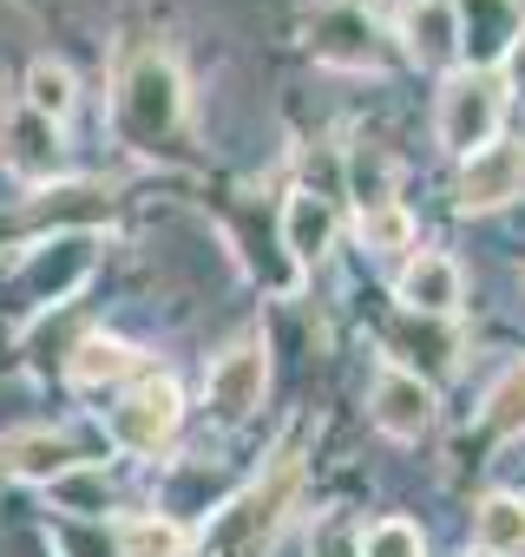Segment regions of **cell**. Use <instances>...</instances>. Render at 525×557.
<instances>
[{"label":"cell","mask_w":525,"mask_h":557,"mask_svg":"<svg viewBox=\"0 0 525 557\" xmlns=\"http://www.w3.org/2000/svg\"><path fill=\"white\" fill-rule=\"evenodd\" d=\"M296 479H303V466L283 453V459L270 466V479H256V485L204 531V557H262V544H270L277 518H283L290 498H296Z\"/></svg>","instance_id":"cell-1"},{"label":"cell","mask_w":525,"mask_h":557,"mask_svg":"<svg viewBox=\"0 0 525 557\" xmlns=\"http://www.w3.org/2000/svg\"><path fill=\"white\" fill-rule=\"evenodd\" d=\"M184 125V86H178V66L158 60V53H138L119 79V132L138 145V151H158L171 132Z\"/></svg>","instance_id":"cell-2"},{"label":"cell","mask_w":525,"mask_h":557,"mask_svg":"<svg viewBox=\"0 0 525 557\" xmlns=\"http://www.w3.org/2000/svg\"><path fill=\"white\" fill-rule=\"evenodd\" d=\"M499 119H505V86L492 73H453L447 92H440V112H434V132L453 158H473L499 138Z\"/></svg>","instance_id":"cell-3"},{"label":"cell","mask_w":525,"mask_h":557,"mask_svg":"<svg viewBox=\"0 0 525 557\" xmlns=\"http://www.w3.org/2000/svg\"><path fill=\"white\" fill-rule=\"evenodd\" d=\"M178 420H184L178 387H171L164 374H151V381H138V387L106 413V433H112V446H125V453L151 459V453H164V446H171Z\"/></svg>","instance_id":"cell-4"},{"label":"cell","mask_w":525,"mask_h":557,"mask_svg":"<svg viewBox=\"0 0 525 557\" xmlns=\"http://www.w3.org/2000/svg\"><path fill=\"white\" fill-rule=\"evenodd\" d=\"M316 40V60L322 66H342V73H375L381 66V27H375V14L362 8V0H329V8H316V27H309Z\"/></svg>","instance_id":"cell-5"},{"label":"cell","mask_w":525,"mask_h":557,"mask_svg":"<svg viewBox=\"0 0 525 557\" xmlns=\"http://www.w3.org/2000/svg\"><path fill=\"white\" fill-rule=\"evenodd\" d=\"M0 171H14L27 184H47L66 171V145H60V125L27 112V106H8L0 112Z\"/></svg>","instance_id":"cell-6"},{"label":"cell","mask_w":525,"mask_h":557,"mask_svg":"<svg viewBox=\"0 0 525 557\" xmlns=\"http://www.w3.org/2000/svg\"><path fill=\"white\" fill-rule=\"evenodd\" d=\"M262 387H270V361H262V348L256 342H236L230 355H217L210 361V374H204V394H210V413L217 420H249L256 407H262Z\"/></svg>","instance_id":"cell-7"},{"label":"cell","mask_w":525,"mask_h":557,"mask_svg":"<svg viewBox=\"0 0 525 557\" xmlns=\"http://www.w3.org/2000/svg\"><path fill=\"white\" fill-rule=\"evenodd\" d=\"M512 197H525V145L492 138L486 151L460 158V210H505Z\"/></svg>","instance_id":"cell-8"},{"label":"cell","mask_w":525,"mask_h":557,"mask_svg":"<svg viewBox=\"0 0 525 557\" xmlns=\"http://www.w3.org/2000/svg\"><path fill=\"white\" fill-rule=\"evenodd\" d=\"M375 426L388 433V440H420L427 426H434V387L420 381V374H407V368H388L381 381H375Z\"/></svg>","instance_id":"cell-9"},{"label":"cell","mask_w":525,"mask_h":557,"mask_svg":"<svg viewBox=\"0 0 525 557\" xmlns=\"http://www.w3.org/2000/svg\"><path fill=\"white\" fill-rule=\"evenodd\" d=\"M401 309L407 315H434V322H447L453 309H460V262L453 256H414L407 269H401Z\"/></svg>","instance_id":"cell-10"},{"label":"cell","mask_w":525,"mask_h":557,"mask_svg":"<svg viewBox=\"0 0 525 557\" xmlns=\"http://www.w3.org/2000/svg\"><path fill=\"white\" fill-rule=\"evenodd\" d=\"M460 8V53H473V66L486 73V60H505L512 53V40L525 34V21H518V8L512 0H453Z\"/></svg>","instance_id":"cell-11"},{"label":"cell","mask_w":525,"mask_h":557,"mask_svg":"<svg viewBox=\"0 0 525 557\" xmlns=\"http://www.w3.org/2000/svg\"><path fill=\"white\" fill-rule=\"evenodd\" d=\"M401 40L420 66H453L460 60V8L453 0H407Z\"/></svg>","instance_id":"cell-12"},{"label":"cell","mask_w":525,"mask_h":557,"mask_svg":"<svg viewBox=\"0 0 525 557\" xmlns=\"http://www.w3.org/2000/svg\"><path fill=\"white\" fill-rule=\"evenodd\" d=\"M0 466H8L14 479H40V485H53L60 472H73V466H80V453H73V440H66V433L34 426V433L0 440Z\"/></svg>","instance_id":"cell-13"},{"label":"cell","mask_w":525,"mask_h":557,"mask_svg":"<svg viewBox=\"0 0 525 557\" xmlns=\"http://www.w3.org/2000/svg\"><path fill=\"white\" fill-rule=\"evenodd\" d=\"M125 374H138V348H125L119 335H80V348L66 355V381L73 387H119Z\"/></svg>","instance_id":"cell-14"},{"label":"cell","mask_w":525,"mask_h":557,"mask_svg":"<svg viewBox=\"0 0 525 557\" xmlns=\"http://www.w3.org/2000/svg\"><path fill=\"white\" fill-rule=\"evenodd\" d=\"M388 348H394L401 361L427 368V374H447V368L460 361L453 329H447V322H434V315H401V322H394V335H388Z\"/></svg>","instance_id":"cell-15"},{"label":"cell","mask_w":525,"mask_h":557,"mask_svg":"<svg viewBox=\"0 0 525 557\" xmlns=\"http://www.w3.org/2000/svg\"><path fill=\"white\" fill-rule=\"evenodd\" d=\"M283 243H290V256H296L303 269L322 262L329 243H335V216H329V203L309 197V190H296V197L283 203Z\"/></svg>","instance_id":"cell-16"},{"label":"cell","mask_w":525,"mask_h":557,"mask_svg":"<svg viewBox=\"0 0 525 557\" xmlns=\"http://www.w3.org/2000/svg\"><path fill=\"white\" fill-rule=\"evenodd\" d=\"M473 537H479V550H486V557H525V498L492 492V498L479 505Z\"/></svg>","instance_id":"cell-17"},{"label":"cell","mask_w":525,"mask_h":557,"mask_svg":"<svg viewBox=\"0 0 525 557\" xmlns=\"http://www.w3.org/2000/svg\"><path fill=\"white\" fill-rule=\"evenodd\" d=\"M73 99H80V86H73V73H66L60 60H34V66H27V99H21L27 112H40V119L60 125V119L73 112Z\"/></svg>","instance_id":"cell-18"},{"label":"cell","mask_w":525,"mask_h":557,"mask_svg":"<svg viewBox=\"0 0 525 557\" xmlns=\"http://www.w3.org/2000/svg\"><path fill=\"white\" fill-rule=\"evenodd\" d=\"M191 537L178 518H125L119 524V557H184Z\"/></svg>","instance_id":"cell-19"},{"label":"cell","mask_w":525,"mask_h":557,"mask_svg":"<svg viewBox=\"0 0 525 557\" xmlns=\"http://www.w3.org/2000/svg\"><path fill=\"white\" fill-rule=\"evenodd\" d=\"M53 505L80 511V518H99V511H112V479L99 466H73V472L53 479Z\"/></svg>","instance_id":"cell-20"},{"label":"cell","mask_w":525,"mask_h":557,"mask_svg":"<svg viewBox=\"0 0 525 557\" xmlns=\"http://www.w3.org/2000/svg\"><path fill=\"white\" fill-rule=\"evenodd\" d=\"M486 433H499V440L525 433V361L492 381V394H486Z\"/></svg>","instance_id":"cell-21"},{"label":"cell","mask_w":525,"mask_h":557,"mask_svg":"<svg viewBox=\"0 0 525 557\" xmlns=\"http://www.w3.org/2000/svg\"><path fill=\"white\" fill-rule=\"evenodd\" d=\"M362 243L368 249H414V216L401 203H375V210H362Z\"/></svg>","instance_id":"cell-22"},{"label":"cell","mask_w":525,"mask_h":557,"mask_svg":"<svg viewBox=\"0 0 525 557\" xmlns=\"http://www.w3.org/2000/svg\"><path fill=\"white\" fill-rule=\"evenodd\" d=\"M362 557H420V531L407 518H381L362 531Z\"/></svg>","instance_id":"cell-23"},{"label":"cell","mask_w":525,"mask_h":557,"mask_svg":"<svg viewBox=\"0 0 525 557\" xmlns=\"http://www.w3.org/2000/svg\"><path fill=\"white\" fill-rule=\"evenodd\" d=\"M309 557H362V537H355L342 518H329V524L309 537Z\"/></svg>","instance_id":"cell-24"},{"label":"cell","mask_w":525,"mask_h":557,"mask_svg":"<svg viewBox=\"0 0 525 557\" xmlns=\"http://www.w3.org/2000/svg\"><path fill=\"white\" fill-rule=\"evenodd\" d=\"M505 79L525 92V34H518V40H512V53H505Z\"/></svg>","instance_id":"cell-25"}]
</instances>
